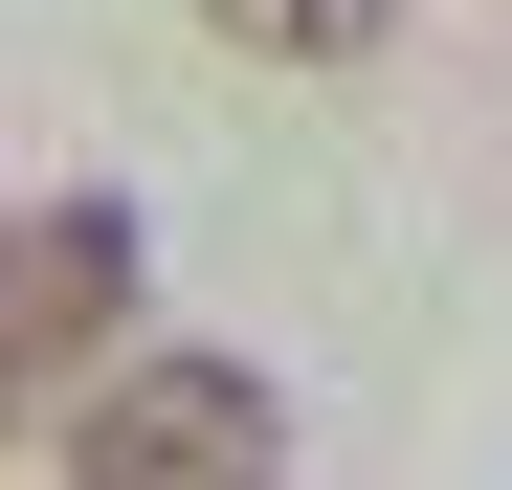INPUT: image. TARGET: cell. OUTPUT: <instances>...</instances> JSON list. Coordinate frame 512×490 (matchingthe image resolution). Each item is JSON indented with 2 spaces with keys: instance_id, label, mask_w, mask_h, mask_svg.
Segmentation results:
<instances>
[{
  "instance_id": "cell-1",
  "label": "cell",
  "mask_w": 512,
  "mask_h": 490,
  "mask_svg": "<svg viewBox=\"0 0 512 490\" xmlns=\"http://www.w3.org/2000/svg\"><path fill=\"white\" fill-rule=\"evenodd\" d=\"M134 335V201H0V446Z\"/></svg>"
},
{
  "instance_id": "cell-2",
  "label": "cell",
  "mask_w": 512,
  "mask_h": 490,
  "mask_svg": "<svg viewBox=\"0 0 512 490\" xmlns=\"http://www.w3.org/2000/svg\"><path fill=\"white\" fill-rule=\"evenodd\" d=\"M67 490H290V401L245 357H134L67 424Z\"/></svg>"
},
{
  "instance_id": "cell-3",
  "label": "cell",
  "mask_w": 512,
  "mask_h": 490,
  "mask_svg": "<svg viewBox=\"0 0 512 490\" xmlns=\"http://www.w3.org/2000/svg\"><path fill=\"white\" fill-rule=\"evenodd\" d=\"M401 0H223V45H290V67H357Z\"/></svg>"
}]
</instances>
